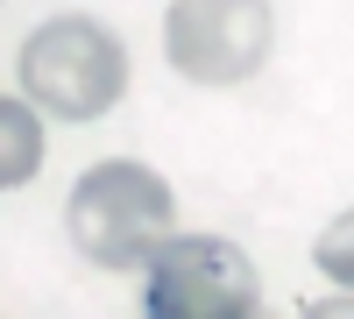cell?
<instances>
[{"mask_svg":"<svg viewBox=\"0 0 354 319\" xmlns=\"http://www.w3.org/2000/svg\"><path fill=\"white\" fill-rule=\"evenodd\" d=\"M319 270H326L340 291H354V206L326 227V235H319Z\"/></svg>","mask_w":354,"mask_h":319,"instance_id":"6","label":"cell"},{"mask_svg":"<svg viewBox=\"0 0 354 319\" xmlns=\"http://www.w3.org/2000/svg\"><path fill=\"white\" fill-rule=\"evenodd\" d=\"M270 0H170L163 50L192 85H248L270 57Z\"/></svg>","mask_w":354,"mask_h":319,"instance_id":"4","label":"cell"},{"mask_svg":"<svg viewBox=\"0 0 354 319\" xmlns=\"http://www.w3.org/2000/svg\"><path fill=\"white\" fill-rule=\"evenodd\" d=\"M64 227L71 248L100 270H149L156 248L177 235V199L149 163L135 156H106L93 163L64 199Z\"/></svg>","mask_w":354,"mask_h":319,"instance_id":"1","label":"cell"},{"mask_svg":"<svg viewBox=\"0 0 354 319\" xmlns=\"http://www.w3.org/2000/svg\"><path fill=\"white\" fill-rule=\"evenodd\" d=\"M262 277L227 235H170L149 263V319H255Z\"/></svg>","mask_w":354,"mask_h":319,"instance_id":"3","label":"cell"},{"mask_svg":"<svg viewBox=\"0 0 354 319\" xmlns=\"http://www.w3.org/2000/svg\"><path fill=\"white\" fill-rule=\"evenodd\" d=\"M21 93L57 121H106L128 100V50L93 15H50L21 43Z\"/></svg>","mask_w":354,"mask_h":319,"instance_id":"2","label":"cell"},{"mask_svg":"<svg viewBox=\"0 0 354 319\" xmlns=\"http://www.w3.org/2000/svg\"><path fill=\"white\" fill-rule=\"evenodd\" d=\"M36 163H43V135H36V113H28L15 93L0 100V185H28L36 178Z\"/></svg>","mask_w":354,"mask_h":319,"instance_id":"5","label":"cell"}]
</instances>
